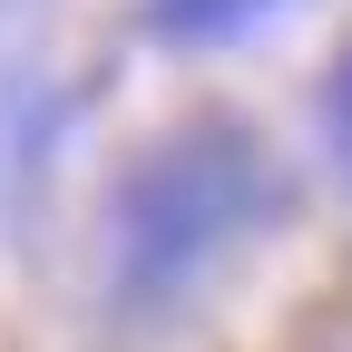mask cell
<instances>
[{"label":"cell","instance_id":"cell-1","mask_svg":"<svg viewBox=\"0 0 352 352\" xmlns=\"http://www.w3.org/2000/svg\"><path fill=\"white\" fill-rule=\"evenodd\" d=\"M274 215H284V166H274L264 138H245L226 118L176 127V138H157L118 176V206H108L118 294L127 303L186 294L226 245H245L254 226H274Z\"/></svg>","mask_w":352,"mask_h":352},{"label":"cell","instance_id":"cell-2","mask_svg":"<svg viewBox=\"0 0 352 352\" xmlns=\"http://www.w3.org/2000/svg\"><path fill=\"white\" fill-rule=\"evenodd\" d=\"M284 0H147V30L176 50H215V39H245L254 20H274Z\"/></svg>","mask_w":352,"mask_h":352},{"label":"cell","instance_id":"cell-3","mask_svg":"<svg viewBox=\"0 0 352 352\" xmlns=\"http://www.w3.org/2000/svg\"><path fill=\"white\" fill-rule=\"evenodd\" d=\"M323 127H333L342 176H352V50H342V69H333V88H323Z\"/></svg>","mask_w":352,"mask_h":352}]
</instances>
